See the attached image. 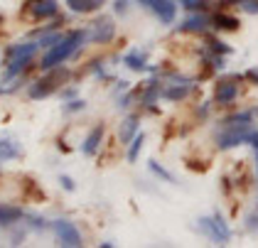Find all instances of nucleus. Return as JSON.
Wrapping results in <instances>:
<instances>
[{"label": "nucleus", "mask_w": 258, "mask_h": 248, "mask_svg": "<svg viewBox=\"0 0 258 248\" xmlns=\"http://www.w3.org/2000/svg\"><path fill=\"white\" fill-rule=\"evenodd\" d=\"M86 39H89V32H86V30H72V32L61 35L52 47H47V52H44V57H42L40 67L47 72V69H54V67L64 64L67 59H72L81 47H84Z\"/></svg>", "instance_id": "obj_1"}, {"label": "nucleus", "mask_w": 258, "mask_h": 248, "mask_svg": "<svg viewBox=\"0 0 258 248\" xmlns=\"http://www.w3.org/2000/svg\"><path fill=\"white\" fill-rule=\"evenodd\" d=\"M40 44L35 42H25V44H13L5 49V72H3V81H13L15 77H20L27 69V64L32 61V57L37 54Z\"/></svg>", "instance_id": "obj_2"}, {"label": "nucleus", "mask_w": 258, "mask_h": 248, "mask_svg": "<svg viewBox=\"0 0 258 248\" xmlns=\"http://www.w3.org/2000/svg\"><path fill=\"white\" fill-rule=\"evenodd\" d=\"M251 135H253V128L248 120H224V131L217 135V143L221 150H226L241 143H248Z\"/></svg>", "instance_id": "obj_3"}, {"label": "nucleus", "mask_w": 258, "mask_h": 248, "mask_svg": "<svg viewBox=\"0 0 258 248\" xmlns=\"http://www.w3.org/2000/svg\"><path fill=\"white\" fill-rule=\"evenodd\" d=\"M69 77V72L64 69V67H54V69H47V74L40 79V81H35L32 86H30V98H35V101H42V98H47V96H52L57 89H59V84H64Z\"/></svg>", "instance_id": "obj_4"}, {"label": "nucleus", "mask_w": 258, "mask_h": 248, "mask_svg": "<svg viewBox=\"0 0 258 248\" xmlns=\"http://www.w3.org/2000/svg\"><path fill=\"white\" fill-rule=\"evenodd\" d=\"M199 229L204 231V236H209V238L217 241V243H226V241L231 238V231H229V226L224 224V219H221L219 214L199 219Z\"/></svg>", "instance_id": "obj_5"}, {"label": "nucleus", "mask_w": 258, "mask_h": 248, "mask_svg": "<svg viewBox=\"0 0 258 248\" xmlns=\"http://www.w3.org/2000/svg\"><path fill=\"white\" fill-rule=\"evenodd\" d=\"M52 231H54V236H57V241H59L61 246H69V248L84 246V243H81L79 229H77L72 221H67V219L54 221V224H52Z\"/></svg>", "instance_id": "obj_6"}, {"label": "nucleus", "mask_w": 258, "mask_h": 248, "mask_svg": "<svg viewBox=\"0 0 258 248\" xmlns=\"http://www.w3.org/2000/svg\"><path fill=\"white\" fill-rule=\"evenodd\" d=\"M140 5H145V8H150L158 20H162L165 25H170V22H175V15H177V8H175V0H138Z\"/></svg>", "instance_id": "obj_7"}, {"label": "nucleus", "mask_w": 258, "mask_h": 248, "mask_svg": "<svg viewBox=\"0 0 258 248\" xmlns=\"http://www.w3.org/2000/svg\"><path fill=\"white\" fill-rule=\"evenodd\" d=\"M113 35H116L113 20L111 18H99L89 37H91V42H96V44H106V42H111V39H113Z\"/></svg>", "instance_id": "obj_8"}, {"label": "nucleus", "mask_w": 258, "mask_h": 248, "mask_svg": "<svg viewBox=\"0 0 258 248\" xmlns=\"http://www.w3.org/2000/svg\"><path fill=\"white\" fill-rule=\"evenodd\" d=\"M30 13H32V18H37V20L54 18L59 13V3L57 0H35L30 5Z\"/></svg>", "instance_id": "obj_9"}, {"label": "nucleus", "mask_w": 258, "mask_h": 248, "mask_svg": "<svg viewBox=\"0 0 258 248\" xmlns=\"http://www.w3.org/2000/svg\"><path fill=\"white\" fill-rule=\"evenodd\" d=\"M101 140H103V126H96L91 133L86 135V140H84V145H81V153L84 155H96V150H99Z\"/></svg>", "instance_id": "obj_10"}, {"label": "nucleus", "mask_w": 258, "mask_h": 248, "mask_svg": "<svg viewBox=\"0 0 258 248\" xmlns=\"http://www.w3.org/2000/svg\"><path fill=\"white\" fill-rule=\"evenodd\" d=\"M209 25H212V20L207 18V15H192V18H187L179 25V30H184V32H202Z\"/></svg>", "instance_id": "obj_11"}, {"label": "nucleus", "mask_w": 258, "mask_h": 248, "mask_svg": "<svg viewBox=\"0 0 258 248\" xmlns=\"http://www.w3.org/2000/svg\"><path fill=\"white\" fill-rule=\"evenodd\" d=\"M103 3L106 0H67V8L74 13H94V10L103 8Z\"/></svg>", "instance_id": "obj_12"}, {"label": "nucleus", "mask_w": 258, "mask_h": 248, "mask_svg": "<svg viewBox=\"0 0 258 248\" xmlns=\"http://www.w3.org/2000/svg\"><path fill=\"white\" fill-rule=\"evenodd\" d=\"M22 216V209H18V207H3L0 204V226H13V224H18Z\"/></svg>", "instance_id": "obj_13"}, {"label": "nucleus", "mask_w": 258, "mask_h": 248, "mask_svg": "<svg viewBox=\"0 0 258 248\" xmlns=\"http://www.w3.org/2000/svg\"><path fill=\"white\" fill-rule=\"evenodd\" d=\"M236 94H238V89L234 81H221L217 89V101L219 103H231L236 98Z\"/></svg>", "instance_id": "obj_14"}, {"label": "nucleus", "mask_w": 258, "mask_h": 248, "mask_svg": "<svg viewBox=\"0 0 258 248\" xmlns=\"http://www.w3.org/2000/svg\"><path fill=\"white\" fill-rule=\"evenodd\" d=\"M123 61H125V67H128V69H133V72H143V69H148V64H145V54L138 52V49L128 52V54L123 57Z\"/></svg>", "instance_id": "obj_15"}, {"label": "nucleus", "mask_w": 258, "mask_h": 248, "mask_svg": "<svg viewBox=\"0 0 258 248\" xmlns=\"http://www.w3.org/2000/svg\"><path fill=\"white\" fill-rule=\"evenodd\" d=\"M138 133V118L136 115H131V118H125L123 123H120V140L123 143H131L133 140V135Z\"/></svg>", "instance_id": "obj_16"}, {"label": "nucleus", "mask_w": 258, "mask_h": 248, "mask_svg": "<svg viewBox=\"0 0 258 248\" xmlns=\"http://www.w3.org/2000/svg\"><path fill=\"white\" fill-rule=\"evenodd\" d=\"M15 157H20V148H18V143L0 140V162H5V160H15Z\"/></svg>", "instance_id": "obj_17"}, {"label": "nucleus", "mask_w": 258, "mask_h": 248, "mask_svg": "<svg viewBox=\"0 0 258 248\" xmlns=\"http://www.w3.org/2000/svg\"><path fill=\"white\" fill-rule=\"evenodd\" d=\"M189 91H192V86H189V81H184L182 86H167V89L162 91V96L170 98V101H179V98H184Z\"/></svg>", "instance_id": "obj_18"}, {"label": "nucleus", "mask_w": 258, "mask_h": 248, "mask_svg": "<svg viewBox=\"0 0 258 248\" xmlns=\"http://www.w3.org/2000/svg\"><path fill=\"white\" fill-rule=\"evenodd\" d=\"M212 25H217L219 30H236L238 22L234 18H226V15H214L212 18Z\"/></svg>", "instance_id": "obj_19"}, {"label": "nucleus", "mask_w": 258, "mask_h": 248, "mask_svg": "<svg viewBox=\"0 0 258 248\" xmlns=\"http://www.w3.org/2000/svg\"><path fill=\"white\" fill-rule=\"evenodd\" d=\"M143 143H145V135L143 133H138L133 138V143H131V148H128V160H131V162L138 160V153H140V148H143Z\"/></svg>", "instance_id": "obj_20"}, {"label": "nucleus", "mask_w": 258, "mask_h": 248, "mask_svg": "<svg viewBox=\"0 0 258 248\" xmlns=\"http://www.w3.org/2000/svg\"><path fill=\"white\" fill-rule=\"evenodd\" d=\"M158 94H160L158 84H150V86L145 89V94H143V106L153 108V103H155V98H158Z\"/></svg>", "instance_id": "obj_21"}, {"label": "nucleus", "mask_w": 258, "mask_h": 248, "mask_svg": "<svg viewBox=\"0 0 258 248\" xmlns=\"http://www.w3.org/2000/svg\"><path fill=\"white\" fill-rule=\"evenodd\" d=\"M179 5L187 8L189 13H199V10H204L209 3H207V0H179Z\"/></svg>", "instance_id": "obj_22"}, {"label": "nucleus", "mask_w": 258, "mask_h": 248, "mask_svg": "<svg viewBox=\"0 0 258 248\" xmlns=\"http://www.w3.org/2000/svg\"><path fill=\"white\" fill-rule=\"evenodd\" d=\"M241 5H243V10H246V13L258 15V0H241Z\"/></svg>", "instance_id": "obj_23"}, {"label": "nucleus", "mask_w": 258, "mask_h": 248, "mask_svg": "<svg viewBox=\"0 0 258 248\" xmlns=\"http://www.w3.org/2000/svg\"><path fill=\"white\" fill-rule=\"evenodd\" d=\"M150 170L155 172V174H160L162 179H167V182H172V174H170V172H165V170H162V167H160L158 162H150Z\"/></svg>", "instance_id": "obj_24"}, {"label": "nucleus", "mask_w": 258, "mask_h": 248, "mask_svg": "<svg viewBox=\"0 0 258 248\" xmlns=\"http://www.w3.org/2000/svg\"><path fill=\"white\" fill-rule=\"evenodd\" d=\"M86 103L84 101H72V103H67V113H74V111H81Z\"/></svg>", "instance_id": "obj_25"}, {"label": "nucleus", "mask_w": 258, "mask_h": 248, "mask_svg": "<svg viewBox=\"0 0 258 248\" xmlns=\"http://www.w3.org/2000/svg\"><path fill=\"white\" fill-rule=\"evenodd\" d=\"M59 182H61V187L67 192H74V182L69 179V177H59Z\"/></svg>", "instance_id": "obj_26"}, {"label": "nucleus", "mask_w": 258, "mask_h": 248, "mask_svg": "<svg viewBox=\"0 0 258 248\" xmlns=\"http://www.w3.org/2000/svg\"><path fill=\"white\" fill-rule=\"evenodd\" d=\"M212 49H217V52H224V54L229 52V47H226V44H221V42H212Z\"/></svg>", "instance_id": "obj_27"}, {"label": "nucleus", "mask_w": 258, "mask_h": 248, "mask_svg": "<svg viewBox=\"0 0 258 248\" xmlns=\"http://www.w3.org/2000/svg\"><path fill=\"white\" fill-rule=\"evenodd\" d=\"M125 0H116V13H125Z\"/></svg>", "instance_id": "obj_28"}, {"label": "nucleus", "mask_w": 258, "mask_h": 248, "mask_svg": "<svg viewBox=\"0 0 258 248\" xmlns=\"http://www.w3.org/2000/svg\"><path fill=\"white\" fill-rule=\"evenodd\" d=\"M0 25H3V18H0Z\"/></svg>", "instance_id": "obj_29"}]
</instances>
